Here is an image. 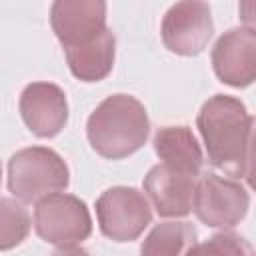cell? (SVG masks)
Listing matches in <instances>:
<instances>
[{"mask_svg": "<svg viewBox=\"0 0 256 256\" xmlns=\"http://www.w3.org/2000/svg\"><path fill=\"white\" fill-rule=\"evenodd\" d=\"M196 128L208 162L232 180L250 182L254 116L244 102L228 94L210 96L196 116Z\"/></svg>", "mask_w": 256, "mask_h": 256, "instance_id": "cell-1", "label": "cell"}, {"mask_svg": "<svg viewBox=\"0 0 256 256\" xmlns=\"http://www.w3.org/2000/svg\"><path fill=\"white\" fill-rule=\"evenodd\" d=\"M148 134V112L144 104L130 94L104 98L86 122V138L92 150L108 160L132 156L146 144Z\"/></svg>", "mask_w": 256, "mask_h": 256, "instance_id": "cell-2", "label": "cell"}, {"mask_svg": "<svg viewBox=\"0 0 256 256\" xmlns=\"http://www.w3.org/2000/svg\"><path fill=\"white\" fill-rule=\"evenodd\" d=\"M68 184V164L52 148H22L8 160V190L22 204H32L44 196L64 192Z\"/></svg>", "mask_w": 256, "mask_h": 256, "instance_id": "cell-3", "label": "cell"}, {"mask_svg": "<svg viewBox=\"0 0 256 256\" xmlns=\"http://www.w3.org/2000/svg\"><path fill=\"white\" fill-rule=\"evenodd\" d=\"M34 230L52 246H78L92 234V218L84 200L56 192L44 196L34 208Z\"/></svg>", "mask_w": 256, "mask_h": 256, "instance_id": "cell-4", "label": "cell"}, {"mask_svg": "<svg viewBox=\"0 0 256 256\" xmlns=\"http://www.w3.org/2000/svg\"><path fill=\"white\" fill-rule=\"evenodd\" d=\"M248 208L250 194L238 180L214 172L198 176L192 196V212L208 228H234L246 218Z\"/></svg>", "mask_w": 256, "mask_h": 256, "instance_id": "cell-5", "label": "cell"}, {"mask_svg": "<svg viewBox=\"0 0 256 256\" xmlns=\"http://www.w3.org/2000/svg\"><path fill=\"white\" fill-rule=\"evenodd\" d=\"M100 232L114 242H132L152 222V206L144 192L132 186H112L96 200Z\"/></svg>", "mask_w": 256, "mask_h": 256, "instance_id": "cell-6", "label": "cell"}, {"mask_svg": "<svg viewBox=\"0 0 256 256\" xmlns=\"http://www.w3.org/2000/svg\"><path fill=\"white\" fill-rule=\"evenodd\" d=\"M212 34L214 22L206 2H176L168 8L160 24L162 44L178 56L200 54Z\"/></svg>", "mask_w": 256, "mask_h": 256, "instance_id": "cell-7", "label": "cell"}, {"mask_svg": "<svg viewBox=\"0 0 256 256\" xmlns=\"http://www.w3.org/2000/svg\"><path fill=\"white\" fill-rule=\"evenodd\" d=\"M214 74L232 88H246L256 78V30L238 26L224 32L210 52Z\"/></svg>", "mask_w": 256, "mask_h": 256, "instance_id": "cell-8", "label": "cell"}, {"mask_svg": "<svg viewBox=\"0 0 256 256\" xmlns=\"http://www.w3.org/2000/svg\"><path fill=\"white\" fill-rule=\"evenodd\" d=\"M18 110L26 128L38 138H54L68 122L66 94L52 82H32L24 86Z\"/></svg>", "mask_w": 256, "mask_h": 256, "instance_id": "cell-9", "label": "cell"}, {"mask_svg": "<svg viewBox=\"0 0 256 256\" xmlns=\"http://www.w3.org/2000/svg\"><path fill=\"white\" fill-rule=\"evenodd\" d=\"M50 26L64 50L80 46L106 28V2L56 0L50 6Z\"/></svg>", "mask_w": 256, "mask_h": 256, "instance_id": "cell-10", "label": "cell"}, {"mask_svg": "<svg viewBox=\"0 0 256 256\" xmlns=\"http://www.w3.org/2000/svg\"><path fill=\"white\" fill-rule=\"evenodd\" d=\"M198 176L156 164L144 176V196L162 218H182L192 212V196Z\"/></svg>", "mask_w": 256, "mask_h": 256, "instance_id": "cell-11", "label": "cell"}, {"mask_svg": "<svg viewBox=\"0 0 256 256\" xmlns=\"http://www.w3.org/2000/svg\"><path fill=\"white\" fill-rule=\"evenodd\" d=\"M152 144L162 164L192 176H200L204 154L190 126H162L156 130Z\"/></svg>", "mask_w": 256, "mask_h": 256, "instance_id": "cell-12", "label": "cell"}, {"mask_svg": "<svg viewBox=\"0 0 256 256\" xmlns=\"http://www.w3.org/2000/svg\"><path fill=\"white\" fill-rule=\"evenodd\" d=\"M64 56L74 78L82 82H100L112 72L116 56V38L106 26L96 38L64 50Z\"/></svg>", "mask_w": 256, "mask_h": 256, "instance_id": "cell-13", "label": "cell"}, {"mask_svg": "<svg viewBox=\"0 0 256 256\" xmlns=\"http://www.w3.org/2000/svg\"><path fill=\"white\" fill-rule=\"evenodd\" d=\"M196 238V228L190 222L166 220L156 224L142 240L140 256H186Z\"/></svg>", "mask_w": 256, "mask_h": 256, "instance_id": "cell-14", "label": "cell"}, {"mask_svg": "<svg viewBox=\"0 0 256 256\" xmlns=\"http://www.w3.org/2000/svg\"><path fill=\"white\" fill-rule=\"evenodd\" d=\"M32 220L24 204L16 198H0V250L20 246L30 234Z\"/></svg>", "mask_w": 256, "mask_h": 256, "instance_id": "cell-15", "label": "cell"}, {"mask_svg": "<svg viewBox=\"0 0 256 256\" xmlns=\"http://www.w3.org/2000/svg\"><path fill=\"white\" fill-rule=\"evenodd\" d=\"M186 256H254V248L236 232H218L204 242H196Z\"/></svg>", "mask_w": 256, "mask_h": 256, "instance_id": "cell-16", "label": "cell"}, {"mask_svg": "<svg viewBox=\"0 0 256 256\" xmlns=\"http://www.w3.org/2000/svg\"><path fill=\"white\" fill-rule=\"evenodd\" d=\"M52 256H90V252L84 250L82 246H62V248H56Z\"/></svg>", "mask_w": 256, "mask_h": 256, "instance_id": "cell-17", "label": "cell"}, {"mask_svg": "<svg viewBox=\"0 0 256 256\" xmlns=\"http://www.w3.org/2000/svg\"><path fill=\"white\" fill-rule=\"evenodd\" d=\"M0 184H2V164H0Z\"/></svg>", "mask_w": 256, "mask_h": 256, "instance_id": "cell-18", "label": "cell"}]
</instances>
